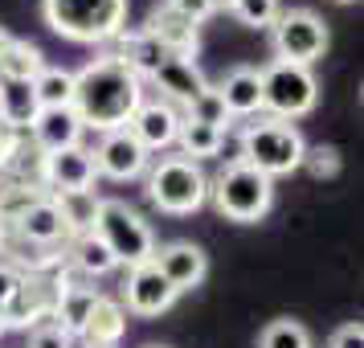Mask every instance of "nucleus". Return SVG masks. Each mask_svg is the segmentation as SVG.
<instances>
[{
    "label": "nucleus",
    "mask_w": 364,
    "mask_h": 348,
    "mask_svg": "<svg viewBox=\"0 0 364 348\" xmlns=\"http://www.w3.org/2000/svg\"><path fill=\"white\" fill-rule=\"evenodd\" d=\"M144 99H148L144 95V78L111 50L90 58L82 70H74V99H70V107L82 119L86 132L127 127L135 107Z\"/></svg>",
    "instance_id": "nucleus-1"
},
{
    "label": "nucleus",
    "mask_w": 364,
    "mask_h": 348,
    "mask_svg": "<svg viewBox=\"0 0 364 348\" xmlns=\"http://www.w3.org/2000/svg\"><path fill=\"white\" fill-rule=\"evenodd\" d=\"M41 17L66 41L102 46L127 29V0H41Z\"/></svg>",
    "instance_id": "nucleus-2"
},
{
    "label": "nucleus",
    "mask_w": 364,
    "mask_h": 348,
    "mask_svg": "<svg viewBox=\"0 0 364 348\" xmlns=\"http://www.w3.org/2000/svg\"><path fill=\"white\" fill-rule=\"evenodd\" d=\"M242 132V164L258 168L262 176H287V172H295L303 164V135H299L295 123H287V119H254L246 127H237Z\"/></svg>",
    "instance_id": "nucleus-3"
},
{
    "label": "nucleus",
    "mask_w": 364,
    "mask_h": 348,
    "mask_svg": "<svg viewBox=\"0 0 364 348\" xmlns=\"http://www.w3.org/2000/svg\"><path fill=\"white\" fill-rule=\"evenodd\" d=\"M148 201L168 217H188L209 201V176L197 160L160 156L148 164Z\"/></svg>",
    "instance_id": "nucleus-4"
},
{
    "label": "nucleus",
    "mask_w": 364,
    "mask_h": 348,
    "mask_svg": "<svg viewBox=\"0 0 364 348\" xmlns=\"http://www.w3.org/2000/svg\"><path fill=\"white\" fill-rule=\"evenodd\" d=\"M209 197H213L217 213L230 221H262L274 205V181L262 176L250 164H225L217 172V181H209Z\"/></svg>",
    "instance_id": "nucleus-5"
},
{
    "label": "nucleus",
    "mask_w": 364,
    "mask_h": 348,
    "mask_svg": "<svg viewBox=\"0 0 364 348\" xmlns=\"http://www.w3.org/2000/svg\"><path fill=\"white\" fill-rule=\"evenodd\" d=\"M95 233H99L102 246L111 250V258H115L119 266H127V270L151 263V254H156V233H151V226L135 213L127 201L102 197Z\"/></svg>",
    "instance_id": "nucleus-6"
},
{
    "label": "nucleus",
    "mask_w": 364,
    "mask_h": 348,
    "mask_svg": "<svg viewBox=\"0 0 364 348\" xmlns=\"http://www.w3.org/2000/svg\"><path fill=\"white\" fill-rule=\"evenodd\" d=\"M270 50H274V62L311 70V62L328 53V25L311 9H282L270 25Z\"/></svg>",
    "instance_id": "nucleus-7"
},
{
    "label": "nucleus",
    "mask_w": 364,
    "mask_h": 348,
    "mask_svg": "<svg viewBox=\"0 0 364 348\" xmlns=\"http://www.w3.org/2000/svg\"><path fill=\"white\" fill-rule=\"evenodd\" d=\"M319 102V83L307 66H291V62H270L262 70V111L270 119H303L315 111Z\"/></svg>",
    "instance_id": "nucleus-8"
},
{
    "label": "nucleus",
    "mask_w": 364,
    "mask_h": 348,
    "mask_svg": "<svg viewBox=\"0 0 364 348\" xmlns=\"http://www.w3.org/2000/svg\"><path fill=\"white\" fill-rule=\"evenodd\" d=\"M53 303H58V270L53 275H21L17 291L4 303L0 320H4V328L29 332L37 324L53 320Z\"/></svg>",
    "instance_id": "nucleus-9"
},
{
    "label": "nucleus",
    "mask_w": 364,
    "mask_h": 348,
    "mask_svg": "<svg viewBox=\"0 0 364 348\" xmlns=\"http://www.w3.org/2000/svg\"><path fill=\"white\" fill-rule=\"evenodd\" d=\"M95 156V172L107 176V181H135L144 176L151 164V152L135 139L127 127H115V132H102L99 148L90 152Z\"/></svg>",
    "instance_id": "nucleus-10"
},
{
    "label": "nucleus",
    "mask_w": 364,
    "mask_h": 348,
    "mask_svg": "<svg viewBox=\"0 0 364 348\" xmlns=\"http://www.w3.org/2000/svg\"><path fill=\"white\" fill-rule=\"evenodd\" d=\"M123 307L132 315H164L172 303H176V291L168 287V279L156 270V263H144V266H132L127 270V283H123V299H119Z\"/></svg>",
    "instance_id": "nucleus-11"
},
{
    "label": "nucleus",
    "mask_w": 364,
    "mask_h": 348,
    "mask_svg": "<svg viewBox=\"0 0 364 348\" xmlns=\"http://www.w3.org/2000/svg\"><path fill=\"white\" fill-rule=\"evenodd\" d=\"M151 263H156V270L168 279V287H172L176 295L200 287L205 275H209V254H205L197 242H168V246H156Z\"/></svg>",
    "instance_id": "nucleus-12"
},
{
    "label": "nucleus",
    "mask_w": 364,
    "mask_h": 348,
    "mask_svg": "<svg viewBox=\"0 0 364 348\" xmlns=\"http://www.w3.org/2000/svg\"><path fill=\"white\" fill-rule=\"evenodd\" d=\"M181 123H184L181 107H172V102H164V99H144L139 107H135L127 132H132L148 152H164V148H172V144H176Z\"/></svg>",
    "instance_id": "nucleus-13"
},
{
    "label": "nucleus",
    "mask_w": 364,
    "mask_h": 348,
    "mask_svg": "<svg viewBox=\"0 0 364 348\" xmlns=\"http://www.w3.org/2000/svg\"><path fill=\"white\" fill-rule=\"evenodd\" d=\"M148 83L160 90L156 99H164V102H172V107L188 111V102L209 86V78L200 74V66L193 58H164V62L148 74Z\"/></svg>",
    "instance_id": "nucleus-14"
},
{
    "label": "nucleus",
    "mask_w": 364,
    "mask_h": 348,
    "mask_svg": "<svg viewBox=\"0 0 364 348\" xmlns=\"http://www.w3.org/2000/svg\"><path fill=\"white\" fill-rule=\"evenodd\" d=\"M82 119L74 115V107H41L33 119V127H29V139L37 144V152H66V148H78L82 144Z\"/></svg>",
    "instance_id": "nucleus-15"
},
{
    "label": "nucleus",
    "mask_w": 364,
    "mask_h": 348,
    "mask_svg": "<svg viewBox=\"0 0 364 348\" xmlns=\"http://www.w3.org/2000/svg\"><path fill=\"white\" fill-rule=\"evenodd\" d=\"M144 33L168 53V58H197V25L184 21L181 13H172L168 4H156L144 21Z\"/></svg>",
    "instance_id": "nucleus-16"
},
{
    "label": "nucleus",
    "mask_w": 364,
    "mask_h": 348,
    "mask_svg": "<svg viewBox=\"0 0 364 348\" xmlns=\"http://www.w3.org/2000/svg\"><path fill=\"white\" fill-rule=\"evenodd\" d=\"M95 156L90 148H66L46 156V193H74V189H95Z\"/></svg>",
    "instance_id": "nucleus-17"
},
{
    "label": "nucleus",
    "mask_w": 364,
    "mask_h": 348,
    "mask_svg": "<svg viewBox=\"0 0 364 348\" xmlns=\"http://www.w3.org/2000/svg\"><path fill=\"white\" fill-rule=\"evenodd\" d=\"M123 332H127V307L111 295H99V303L90 307L86 324L74 336V344L78 348H119Z\"/></svg>",
    "instance_id": "nucleus-18"
},
{
    "label": "nucleus",
    "mask_w": 364,
    "mask_h": 348,
    "mask_svg": "<svg viewBox=\"0 0 364 348\" xmlns=\"http://www.w3.org/2000/svg\"><path fill=\"white\" fill-rule=\"evenodd\" d=\"M217 95L225 102L230 119H254L262 111V70L233 66L230 74L217 83Z\"/></svg>",
    "instance_id": "nucleus-19"
},
{
    "label": "nucleus",
    "mask_w": 364,
    "mask_h": 348,
    "mask_svg": "<svg viewBox=\"0 0 364 348\" xmlns=\"http://www.w3.org/2000/svg\"><path fill=\"white\" fill-rule=\"evenodd\" d=\"M13 230L21 233V238H29V242H37V246H70V233H66V221H62V213H58V205H53V197L46 193L41 201H33L25 213L13 221Z\"/></svg>",
    "instance_id": "nucleus-20"
},
{
    "label": "nucleus",
    "mask_w": 364,
    "mask_h": 348,
    "mask_svg": "<svg viewBox=\"0 0 364 348\" xmlns=\"http://www.w3.org/2000/svg\"><path fill=\"white\" fill-rule=\"evenodd\" d=\"M66 266L74 270V275H82V279H102V275H111V270H119V263L111 258V250L99 242V233H78V238H70L66 246Z\"/></svg>",
    "instance_id": "nucleus-21"
},
{
    "label": "nucleus",
    "mask_w": 364,
    "mask_h": 348,
    "mask_svg": "<svg viewBox=\"0 0 364 348\" xmlns=\"http://www.w3.org/2000/svg\"><path fill=\"white\" fill-rule=\"evenodd\" d=\"M37 111H41V102H37L33 83H9V78H0V123H9L13 132H29Z\"/></svg>",
    "instance_id": "nucleus-22"
},
{
    "label": "nucleus",
    "mask_w": 364,
    "mask_h": 348,
    "mask_svg": "<svg viewBox=\"0 0 364 348\" xmlns=\"http://www.w3.org/2000/svg\"><path fill=\"white\" fill-rule=\"evenodd\" d=\"M53 205H58V213L66 221V233L70 238H78V233H90L95 230V221H99V205L102 197L95 189H74V193H50Z\"/></svg>",
    "instance_id": "nucleus-23"
},
{
    "label": "nucleus",
    "mask_w": 364,
    "mask_h": 348,
    "mask_svg": "<svg viewBox=\"0 0 364 348\" xmlns=\"http://www.w3.org/2000/svg\"><path fill=\"white\" fill-rule=\"evenodd\" d=\"M41 70H46V53L37 50L33 41H17L13 37L0 50V78H9V83H33Z\"/></svg>",
    "instance_id": "nucleus-24"
},
{
    "label": "nucleus",
    "mask_w": 364,
    "mask_h": 348,
    "mask_svg": "<svg viewBox=\"0 0 364 348\" xmlns=\"http://www.w3.org/2000/svg\"><path fill=\"white\" fill-rule=\"evenodd\" d=\"M176 144H181L184 160H205V156H217V144H221V132L209 127V123H197V119H184L181 132H176Z\"/></svg>",
    "instance_id": "nucleus-25"
},
{
    "label": "nucleus",
    "mask_w": 364,
    "mask_h": 348,
    "mask_svg": "<svg viewBox=\"0 0 364 348\" xmlns=\"http://www.w3.org/2000/svg\"><path fill=\"white\" fill-rule=\"evenodd\" d=\"M33 90L41 107H70V99H74V70L46 66L33 78Z\"/></svg>",
    "instance_id": "nucleus-26"
},
{
    "label": "nucleus",
    "mask_w": 364,
    "mask_h": 348,
    "mask_svg": "<svg viewBox=\"0 0 364 348\" xmlns=\"http://www.w3.org/2000/svg\"><path fill=\"white\" fill-rule=\"evenodd\" d=\"M184 119H197V123H209V127H217V132H225L233 119L230 111H225V102H221V95H217V86H205L197 99L188 102V111H184Z\"/></svg>",
    "instance_id": "nucleus-27"
},
{
    "label": "nucleus",
    "mask_w": 364,
    "mask_h": 348,
    "mask_svg": "<svg viewBox=\"0 0 364 348\" xmlns=\"http://www.w3.org/2000/svg\"><path fill=\"white\" fill-rule=\"evenodd\" d=\"M258 348H311V336L299 320H270L258 336Z\"/></svg>",
    "instance_id": "nucleus-28"
},
{
    "label": "nucleus",
    "mask_w": 364,
    "mask_h": 348,
    "mask_svg": "<svg viewBox=\"0 0 364 348\" xmlns=\"http://www.w3.org/2000/svg\"><path fill=\"white\" fill-rule=\"evenodd\" d=\"M230 13L237 25H246V29H270L274 17H279V0H233Z\"/></svg>",
    "instance_id": "nucleus-29"
},
{
    "label": "nucleus",
    "mask_w": 364,
    "mask_h": 348,
    "mask_svg": "<svg viewBox=\"0 0 364 348\" xmlns=\"http://www.w3.org/2000/svg\"><path fill=\"white\" fill-rule=\"evenodd\" d=\"M315 181H336L340 176V168H344V160H340V148H331V144H315V148L303 152V164Z\"/></svg>",
    "instance_id": "nucleus-30"
},
{
    "label": "nucleus",
    "mask_w": 364,
    "mask_h": 348,
    "mask_svg": "<svg viewBox=\"0 0 364 348\" xmlns=\"http://www.w3.org/2000/svg\"><path fill=\"white\" fill-rule=\"evenodd\" d=\"M29 348H78V344H74L70 332H62L53 320H46V324L29 328Z\"/></svg>",
    "instance_id": "nucleus-31"
},
{
    "label": "nucleus",
    "mask_w": 364,
    "mask_h": 348,
    "mask_svg": "<svg viewBox=\"0 0 364 348\" xmlns=\"http://www.w3.org/2000/svg\"><path fill=\"white\" fill-rule=\"evenodd\" d=\"M164 4L172 9V13H181L184 21H193L197 29L213 17V4H209V0H164Z\"/></svg>",
    "instance_id": "nucleus-32"
},
{
    "label": "nucleus",
    "mask_w": 364,
    "mask_h": 348,
    "mask_svg": "<svg viewBox=\"0 0 364 348\" xmlns=\"http://www.w3.org/2000/svg\"><path fill=\"white\" fill-rule=\"evenodd\" d=\"M217 156H221V160H225V164H242V132H237V127H225V132H221V144H217Z\"/></svg>",
    "instance_id": "nucleus-33"
},
{
    "label": "nucleus",
    "mask_w": 364,
    "mask_h": 348,
    "mask_svg": "<svg viewBox=\"0 0 364 348\" xmlns=\"http://www.w3.org/2000/svg\"><path fill=\"white\" fill-rule=\"evenodd\" d=\"M328 348H364V328L360 320H352V324H340V328L331 332V344Z\"/></svg>",
    "instance_id": "nucleus-34"
},
{
    "label": "nucleus",
    "mask_w": 364,
    "mask_h": 348,
    "mask_svg": "<svg viewBox=\"0 0 364 348\" xmlns=\"http://www.w3.org/2000/svg\"><path fill=\"white\" fill-rule=\"evenodd\" d=\"M17 283H21V270H13L9 263H0V312H4V303L13 299Z\"/></svg>",
    "instance_id": "nucleus-35"
},
{
    "label": "nucleus",
    "mask_w": 364,
    "mask_h": 348,
    "mask_svg": "<svg viewBox=\"0 0 364 348\" xmlns=\"http://www.w3.org/2000/svg\"><path fill=\"white\" fill-rule=\"evenodd\" d=\"M25 132H13V127H9V123H0V164H4V160H9V156H13V148H17V139Z\"/></svg>",
    "instance_id": "nucleus-36"
},
{
    "label": "nucleus",
    "mask_w": 364,
    "mask_h": 348,
    "mask_svg": "<svg viewBox=\"0 0 364 348\" xmlns=\"http://www.w3.org/2000/svg\"><path fill=\"white\" fill-rule=\"evenodd\" d=\"M209 4H213V13H217V9H230L233 0H209Z\"/></svg>",
    "instance_id": "nucleus-37"
},
{
    "label": "nucleus",
    "mask_w": 364,
    "mask_h": 348,
    "mask_svg": "<svg viewBox=\"0 0 364 348\" xmlns=\"http://www.w3.org/2000/svg\"><path fill=\"white\" fill-rule=\"evenodd\" d=\"M4 332H9V328H4V320H0V336H4Z\"/></svg>",
    "instance_id": "nucleus-38"
},
{
    "label": "nucleus",
    "mask_w": 364,
    "mask_h": 348,
    "mask_svg": "<svg viewBox=\"0 0 364 348\" xmlns=\"http://www.w3.org/2000/svg\"><path fill=\"white\" fill-rule=\"evenodd\" d=\"M340 4H352V0H340Z\"/></svg>",
    "instance_id": "nucleus-39"
}]
</instances>
